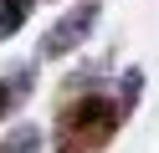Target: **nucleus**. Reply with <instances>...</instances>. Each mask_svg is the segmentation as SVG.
<instances>
[{"label": "nucleus", "mask_w": 159, "mask_h": 153, "mask_svg": "<svg viewBox=\"0 0 159 153\" xmlns=\"http://www.w3.org/2000/svg\"><path fill=\"white\" fill-rule=\"evenodd\" d=\"M128 112L108 87H82L57 97V122H52V153H103L123 133Z\"/></svg>", "instance_id": "f257e3e1"}, {"label": "nucleus", "mask_w": 159, "mask_h": 153, "mask_svg": "<svg viewBox=\"0 0 159 153\" xmlns=\"http://www.w3.org/2000/svg\"><path fill=\"white\" fill-rule=\"evenodd\" d=\"M98 20H103V0H77L72 10H62V15L52 20V31L41 36L36 56L41 61H62V56H72V51H82L87 36L98 31Z\"/></svg>", "instance_id": "f03ea898"}, {"label": "nucleus", "mask_w": 159, "mask_h": 153, "mask_svg": "<svg viewBox=\"0 0 159 153\" xmlns=\"http://www.w3.org/2000/svg\"><path fill=\"white\" fill-rule=\"evenodd\" d=\"M36 92V66L26 61V66H11L0 71V122H11L16 112L26 107V97Z\"/></svg>", "instance_id": "7ed1b4c3"}, {"label": "nucleus", "mask_w": 159, "mask_h": 153, "mask_svg": "<svg viewBox=\"0 0 159 153\" xmlns=\"http://www.w3.org/2000/svg\"><path fill=\"white\" fill-rule=\"evenodd\" d=\"M41 128H36V122H16L11 133H5V138H0V153H41Z\"/></svg>", "instance_id": "20e7f679"}, {"label": "nucleus", "mask_w": 159, "mask_h": 153, "mask_svg": "<svg viewBox=\"0 0 159 153\" xmlns=\"http://www.w3.org/2000/svg\"><path fill=\"white\" fill-rule=\"evenodd\" d=\"M31 10H36V0H0V41L21 36V26L31 20Z\"/></svg>", "instance_id": "39448f33"}, {"label": "nucleus", "mask_w": 159, "mask_h": 153, "mask_svg": "<svg viewBox=\"0 0 159 153\" xmlns=\"http://www.w3.org/2000/svg\"><path fill=\"white\" fill-rule=\"evenodd\" d=\"M113 97H118V107L134 117V107H139V97H144V71L139 66H128V71H118V82H113Z\"/></svg>", "instance_id": "423d86ee"}]
</instances>
